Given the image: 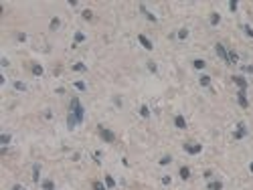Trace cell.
<instances>
[{"instance_id":"15","label":"cell","mask_w":253,"mask_h":190,"mask_svg":"<svg viewBox=\"0 0 253 190\" xmlns=\"http://www.w3.org/2000/svg\"><path fill=\"white\" fill-rule=\"evenodd\" d=\"M200 85H203V87H209V85H211V77H209V75H200Z\"/></svg>"},{"instance_id":"21","label":"cell","mask_w":253,"mask_h":190,"mask_svg":"<svg viewBox=\"0 0 253 190\" xmlns=\"http://www.w3.org/2000/svg\"><path fill=\"white\" fill-rule=\"evenodd\" d=\"M105 186H107V188H113V186H115V180H113L112 176H107L105 178Z\"/></svg>"},{"instance_id":"29","label":"cell","mask_w":253,"mask_h":190,"mask_svg":"<svg viewBox=\"0 0 253 190\" xmlns=\"http://www.w3.org/2000/svg\"><path fill=\"white\" fill-rule=\"evenodd\" d=\"M170 162H172V158H170V156H164L162 160H160V164H162V166H166V164H170Z\"/></svg>"},{"instance_id":"36","label":"cell","mask_w":253,"mask_h":190,"mask_svg":"<svg viewBox=\"0 0 253 190\" xmlns=\"http://www.w3.org/2000/svg\"><path fill=\"white\" fill-rule=\"evenodd\" d=\"M243 71H245V73H253V67L251 65H243Z\"/></svg>"},{"instance_id":"7","label":"cell","mask_w":253,"mask_h":190,"mask_svg":"<svg viewBox=\"0 0 253 190\" xmlns=\"http://www.w3.org/2000/svg\"><path fill=\"white\" fill-rule=\"evenodd\" d=\"M174 125H176L178 129H184V128H187V119H184L182 116H176V117H174Z\"/></svg>"},{"instance_id":"37","label":"cell","mask_w":253,"mask_h":190,"mask_svg":"<svg viewBox=\"0 0 253 190\" xmlns=\"http://www.w3.org/2000/svg\"><path fill=\"white\" fill-rule=\"evenodd\" d=\"M12 190H24V188H22V186H18V184H16V186H12Z\"/></svg>"},{"instance_id":"2","label":"cell","mask_w":253,"mask_h":190,"mask_svg":"<svg viewBox=\"0 0 253 190\" xmlns=\"http://www.w3.org/2000/svg\"><path fill=\"white\" fill-rule=\"evenodd\" d=\"M99 136H101V140H103V142H107V144H113V142H115L113 131H112V129H107V128H103V125H99Z\"/></svg>"},{"instance_id":"22","label":"cell","mask_w":253,"mask_h":190,"mask_svg":"<svg viewBox=\"0 0 253 190\" xmlns=\"http://www.w3.org/2000/svg\"><path fill=\"white\" fill-rule=\"evenodd\" d=\"M219 21H221V16L217 12L215 14H211V24H219Z\"/></svg>"},{"instance_id":"10","label":"cell","mask_w":253,"mask_h":190,"mask_svg":"<svg viewBox=\"0 0 253 190\" xmlns=\"http://www.w3.org/2000/svg\"><path fill=\"white\" fill-rule=\"evenodd\" d=\"M237 61H239V55L235 53V51H229V55H227V63H231V65H235Z\"/></svg>"},{"instance_id":"30","label":"cell","mask_w":253,"mask_h":190,"mask_svg":"<svg viewBox=\"0 0 253 190\" xmlns=\"http://www.w3.org/2000/svg\"><path fill=\"white\" fill-rule=\"evenodd\" d=\"M93 190H107L101 182H93Z\"/></svg>"},{"instance_id":"24","label":"cell","mask_w":253,"mask_h":190,"mask_svg":"<svg viewBox=\"0 0 253 190\" xmlns=\"http://www.w3.org/2000/svg\"><path fill=\"white\" fill-rule=\"evenodd\" d=\"M14 87L18 89V91H27V85H24L22 81H16V83H14Z\"/></svg>"},{"instance_id":"17","label":"cell","mask_w":253,"mask_h":190,"mask_svg":"<svg viewBox=\"0 0 253 190\" xmlns=\"http://www.w3.org/2000/svg\"><path fill=\"white\" fill-rule=\"evenodd\" d=\"M43 190H55L53 180H45V182H43Z\"/></svg>"},{"instance_id":"1","label":"cell","mask_w":253,"mask_h":190,"mask_svg":"<svg viewBox=\"0 0 253 190\" xmlns=\"http://www.w3.org/2000/svg\"><path fill=\"white\" fill-rule=\"evenodd\" d=\"M69 113H73L75 116V119L77 122H83V117H85V113H83V105H81V101L77 99V97H73L71 99V109H69Z\"/></svg>"},{"instance_id":"39","label":"cell","mask_w":253,"mask_h":190,"mask_svg":"<svg viewBox=\"0 0 253 190\" xmlns=\"http://www.w3.org/2000/svg\"><path fill=\"white\" fill-rule=\"evenodd\" d=\"M24 190H27V188H24Z\"/></svg>"},{"instance_id":"38","label":"cell","mask_w":253,"mask_h":190,"mask_svg":"<svg viewBox=\"0 0 253 190\" xmlns=\"http://www.w3.org/2000/svg\"><path fill=\"white\" fill-rule=\"evenodd\" d=\"M249 170H251V172H253V162H251V164H249Z\"/></svg>"},{"instance_id":"3","label":"cell","mask_w":253,"mask_h":190,"mask_svg":"<svg viewBox=\"0 0 253 190\" xmlns=\"http://www.w3.org/2000/svg\"><path fill=\"white\" fill-rule=\"evenodd\" d=\"M182 148H184V152H187V154L194 156V154H199L200 150H203V146H200V144H184Z\"/></svg>"},{"instance_id":"35","label":"cell","mask_w":253,"mask_h":190,"mask_svg":"<svg viewBox=\"0 0 253 190\" xmlns=\"http://www.w3.org/2000/svg\"><path fill=\"white\" fill-rule=\"evenodd\" d=\"M243 28H245V34H247V36H251V39H253V28L251 27H243Z\"/></svg>"},{"instance_id":"26","label":"cell","mask_w":253,"mask_h":190,"mask_svg":"<svg viewBox=\"0 0 253 190\" xmlns=\"http://www.w3.org/2000/svg\"><path fill=\"white\" fill-rule=\"evenodd\" d=\"M187 36H188V30H187V28H180V30H178V39H187Z\"/></svg>"},{"instance_id":"33","label":"cell","mask_w":253,"mask_h":190,"mask_svg":"<svg viewBox=\"0 0 253 190\" xmlns=\"http://www.w3.org/2000/svg\"><path fill=\"white\" fill-rule=\"evenodd\" d=\"M83 18H87V21L93 18V12H91V10H83Z\"/></svg>"},{"instance_id":"8","label":"cell","mask_w":253,"mask_h":190,"mask_svg":"<svg viewBox=\"0 0 253 190\" xmlns=\"http://www.w3.org/2000/svg\"><path fill=\"white\" fill-rule=\"evenodd\" d=\"M138 41L142 43V47L146 49V51H152V47H154V45H152V43H150V41H148V39H146V36H144V34H140V36H138Z\"/></svg>"},{"instance_id":"9","label":"cell","mask_w":253,"mask_h":190,"mask_svg":"<svg viewBox=\"0 0 253 190\" xmlns=\"http://www.w3.org/2000/svg\"><path fill=\"white\" fill-rule=\"evenodd\" d=\"M237 101H239V105H241L243 109H247L249 101H247V97H245V91H239V97H237Z\"/></svg>"},{"instance_id":"12","label":"cell","mask_w":253,"mask_h":190,"mask_svg":"<svg viewBox=\"0 0 253 190\" xmlns=\"http://www.w3.org/2000/svg\"><path fill=\"white\" fill-rule=\"evenodd\" d=\"M140 12H144V16H146V18H150V21H152V22H156V16H154L152 12H148V10H146V6H144V4H140Z\"/></svg>"},{"instance_id":"16","label":"cell","mask_w":253,"mask_h":190,"mask_svg":"<svg viewBox=\"0 0 253 190\" xmlns=\"http://www.w3.org/2000/svg\"><path fill=\"white\" fill-rule=\"evenodd\" d=\"M39 172H41V166H39V164H34V168H33V180H34V182H39Z\"/></svg>"},{"instance_id":"27","label":"cell","mask_w":253,"mask_h":190,"mask_svg":"<svg viewBox=\"0 0 253 190\" xmlns=\"http://www.w3.org/2000/svg\"><path fill=\"white\" fill-rule=\"evenodd\" d=\"M73 71H85V65H83V63H75Z\"/></svg>"},{"instance_id":"31","label":"cell","mask_w":253,"mask_h":190,"mask_svg":"<svg viewBox=\"0 0 253 190\" xmlns=\"http://www.w3.org/2000/svg\"><path fill=\"white\" fill-rule=\"evenodd\" d=\"M75 87L79 89V91H85V83H83V81H75Z\"/></svg>"},{"instance_id":"20","label":"cell","mask_w":253,"mask_h":190,"mask_svg":"<svg viewBox=\"0 0 253 190\" xmlns=\"http://www.w3.org/2000/svg\"><path fill=\"white\" fill-rule=\"evenodd\" d=\"M33 73L37 75V77H41V75H43V67H41V65H33Z\"/></svg>"},{"instance_id":"11","label":"cell","mask_w":253,"mask_h":190,"mask_svg":"<svg viewBox=\"0 0 253 190\" xmlns=\"http://www.w3.org/2000/svg\"><path fill=\"white\" fill-rule=\"evenodd\" d=\"M67 125H69V129H73L75 125H79V122L75 119V116H73V113H69V116H67Z\"/></svg>"},{"instance_id":"6","label":"cell","mask_w":253,"mask_h":190,"mask_svg":"<svg viewBox=\"0 0 253 190\" xmlns=\"http://www.w3.org/2000/svg\"><path fill=\"white\" fill-rule=\"evenodd\" d=\"M215 51H217V55H219L223 61H227V55H229V53L225 51V47H223L221 43H217V45H215Z\"/></svg>"},{"instance_id":"32","label":"cell","mask_w":253,"mask_h":190,"mask_svg":"<svg viewBox=\"0 0 253 190\" xmlns=\"http://www.w3.org/2000/svg\"><path fill=\"white\" fill-rule=\"evenodd\" d=\"M148 69H150L152 73H156V69H158V67H156V63H154V61H148Z\"/></svg>"},{"instance_id":"14","label":"cell","mask_w":253,"mask_h":190,"mask_svg":"<svg viewBox=\"0 0 253 190\" xmlns=\"http://www.w3.org/2000/svg\"><path fill=\"white\" fill-rule=\"evenodd\" d=\"M221 188H223V182H219V180L209 182V190H221Z\"/></svg>"},{"instance_id":"5","label":"cell","mask_w":253,"mask_h":190,"mask_svg":"<svg viewBox=\"0 0 253 190\" xmlns=\"http://www.w3.org/2000/svg\"><path fill=\"white\" fill-rule=\"evenodd\" d=\"M233 83H237V85H239V91H245V89H247V79H245V77L235 75V77H233Z\"/></svg>"},{"instance_id":"34","label":"cell","mask_w":253,"mask_h":190,"mask_svg":"<svg viewBox=\"0 0 253 190\" xmlns=\"http://www.w3.org/2000/svg\"><path fill=\"white\" fill-rule=\"evenodd\" d=\"M229 8H231V12H235V10H237V0H231V2H229Z\"/></svg>"},{"instance_id":"25","label":"cell","mask_w":253,"mask_h":190,"mask_svg":"<svg viewBox=\"0 0 253 190\" xmlns=\"http://www.w3.org/2000/svg\"><path fill=\"white\" fill-rule=\"evenodd\" d=\"M59 24H61L59 18H53V21H51V28H53V30H57V28H59Z\"/></svg>"},{"instance_id":"18","label":"cell","mask_w":253,"mask_h":190,"mask_svg":"<svg viewBox=\"0 0 253 190\" xmlns=\"http://www.w3.org/2000/svg\"><path fill=\"white\" fill-rule=\"evenodd\" d=\"M8 142H10V134H2V136H0V144H2V146H6Z\"/></svg>"},{"instance_id":"28","label":"cell","mask_w":253,"mask_h":190,"mask_svg":"<svg viewBox=\"0 0 253 190\" xmlns=\"http://www.w3.org/2000/svg\"><path fill=\"white\" fill-rule=\"evenodd\" d=\"M205 67V61H203V59H196V61H194V69H203Z\"/></svg>"},{"instance_id":"13","label":"cell","mask_w":253,"mask_h":190,"mask_svg":"<svg viewBox=\"0 0 253 190\" xmlns=\"http://www.w3.org/2000/svg\"><path fill=\"white\" fill-rule=\"evenodd\" d=\"M180 178H182V180H188V178H190V170H188L187 166L180 168Z\"/></svg>"},{"instance_id":"19","label":"cell","mask_w":253,"mask_h":190,"mask_svg":"<svg viewBox=\"0 0 253 190\" xmlns=\"http://www.w3.org/2000/svg\"><path fill=\"white\" fill-rule=\"evenodd\" d=\"M140 116L142 117H150V109H148L146 105H142V107H140Z\"/></svg>"},{"instance_id":"23","label":"cell","mask_w":253,"mask_h":190,"mask_svg":"<svg viewBox=\"0 0 253 190\" xmlns=\"http://www.w3.org/2000/svg\"><path fill=\"white\" fill-rule=\"evenodd\" d=\"M85 41V34L83 33H75V43H83Z\"/></svg>"},{"instance_id":"4","label":"cell","mask_w":253,"mask_h":190,"mask_svg":"<svg viewBox=\"0 0 253 190\" xmlns=\"http://www.w3.org/2000/svg\"><path fill=\"white\" fill-rule=\"evenodd\" d=\"M247 136V128L245 123H237V131H235V140H241V138Z\"/></svg>"}]
</instances>
